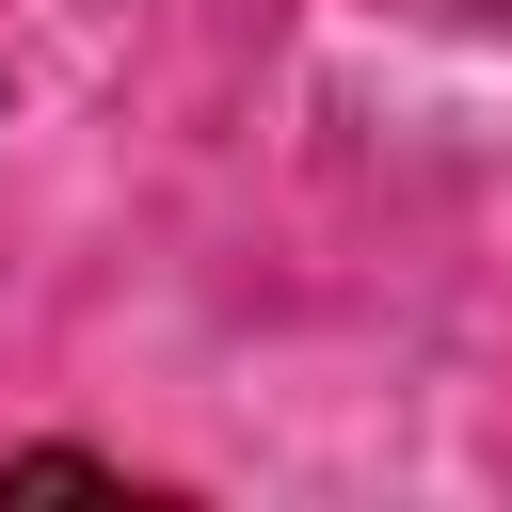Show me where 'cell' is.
Masks as SVG:
<instances>
[{
    "mask_svg": "<svg viewBox=\"0 0 512 512\" xmlns=\"http://www.w3.org/2000/svg\"><path fill=\"white\" fill-rule=\"evenodd\" d=\"M0 496H112V464H80V448H32V464H0Z\"/></svg>",
    "mask_w": 512,
    "mask_h": 512,
    "instance_id": "1",
    "label": "cell"
}]
</instances>
